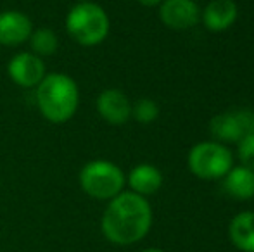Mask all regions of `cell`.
Returning <instances> with one entry per match:
<instances>
[{"label":"cell","instance_id":"6da1fadb","mask_svg":"<svg viewBox=\"0 0 254 252\" xmlns=\"http://www.w3.org/2000/svg\"><path fill=\"white\" fill-rule=\"evenodd\" d=\"M152 225L147 199L133 192H121L111 199L102 216V233L116 246H131L144 239Z\"/></svg>","mask_w":254,"mask_h":252},{"label":"cell","instance_id":"7a4b0ae2","mask_svg":"<svg viewBox=\"0 0 254 252\" xmlns=\"http://www.w3.org/2000/svg\"><path fill=\"white\" fill-rule=\"evenodd\" d=\"M37 105L47 121L61 125L74 116L80 102V92L74 80L67 74H45L37 87Z\"/></svg>","mask_w":254,"mask_h":252},{"label":"cell","instance_id":"3957f363","mask_svg":"<svg viewBox=\"0 0 254 252\" xmlns=\"http://www.w3.org/2000/svg\"><path fill=\"white\" fill-rule=\"evenodd\" d=\"M109 16L99 3L80 2L66 16V30L76 44L94 47L102 44L109 35Z\"/></svg>","mask_w":254,"mask_h":252},{"label":"cell","instance_id":"277c9868","mask_svg":"<svg viewBox=\"0 0 254 252\" xmlns=\"http://www.w3.org/2000/svg\"><path fill=\"white\" fill-rule=\"evenodd\" d=\"M127 183V176L120 166L111 161L95 159L81 168L80 171V187L87 195L94 199H114L123 192Z\"/></svg>","mask_w":254,"mask_h":252},{"label":"cell","instance_id":"5b68a950","mask_svg":"<svg viewBox=\"0 0 254 252\" xmlns=\"http://www.w3.org/2000/svg\"><path fill=\"white\" fill-rule=\"evenodd\" d=\"M189 169L201 180L223 178L234 166V157L227 145L220 142H199L190 149L187 157Z\"/></svg>","mask_w":254,"mask_h":252},{"label":"cell","instance_id":"8992f818","mask_svg":"<svg viewBox=\"0 0 254 252\" xmlns=\"http://www.w3.org/2000/svg\"><path fill=\"white\" fill-rule=\"evenodd\" d=\"M159 19L170 30H190L201 21V9L194 0H163L159 3Z\"/></svg>","mask_w":254,"mask_h":252},{"label":"cell","instance_id":"52a82bcc","mask_svg":"<svg viewBox=\"0 0 254 252\" xmlns=\"http://www.w3.org/2000/svg\"><path fill=\"white\" fill-rule=\"evenodd\" d=\"M7 71L10 80L23 88L38 87V83L45 78L44 59L30 52H21L14 55L7 66Z\"/></svg>","mask_w":254,"mask_h":252},{"label":"cell","instance_id":"ba28073f","mask_svg":"<svg viewBox=\"0 0 254 252\" xmlns=\"http://www.w3.org/2000/svg\"><path fill=\"white\" fill-rule=\"evenodd\" d=\"M97 112L106 123L121 126L131 118V104L118 88H107L97 97Z\"/></svg>","mask_w":254,"mask_h":252},{"label":"cell","instance_id":"9c48e42d","mask_svg":"<svg viewBox=\"0 0 254 252\" xmlns=\"http://www.w3.org/2000/svg\"><path fill=\"white\" fill-rule=\"evenodd\" d=\"M33 33V24L26 14L19 10L0 12V44L7 47H16L30 40Z\"/></svg>","mask_w":254,"mask_h":252},{"label":"cell","instance_id":"30bf717a","mask_svg":"<svg viewBox=\"0 0 254 252\" xmlns=\"http://www.w3.org/2000/svg\"><path fill=\"white\" fill-rule=\"evenodd\" d=\"M239 9L234 0H211L201 12L204 26L214 33L228 30L237 21Z\"/></svg>","mask_w":254,"mask_h":252},{"label":"cell","instance_id":"8fae6325","mask_svg":"<svg viewBox=\"0 0 254 252\" xmlns=\"http://www.w3.org/2000/svg\"><path fill=\"white\" fill-rule=\"evenodd\" d=\"M209 131L220 144H239L246 137L239 111L221 112L209 121Z\"/></svg>","mask_w":254,"mask_h":252},{"label":"cell","instance_id":"7c38bea8","mask_svg":"<svg viewBox=\"0 0 254 252\" xmlns=\"http://www.w3.org/2000/svg\"><path fill=\"white\" fill-rule=\"evenodd\" d=\"M127 182L133 194L147 197V195L156 194L161 189V185H163V175H161V171L156 166L144 162V164H138L131 169Z\"/></svg>","mask_w":254,"mask_h":252},{"label":"cell","instance_id":"4fadbf2b","mask_svg":"<svg viewBox=\"0 0 254 252\" xmlns=\"http://www.w3.org/2000/svg\"><path fill=\"white\" fill-rule=\"evenodd\" d=\"M223 187L230 197L237 201H249L254 197V171L246 166H232L223 176Z\"/></svg>","mask_w":254,"mask_h":252},{"label":"cell","instance_id":"5bb4252c","mask_svg":"<svg viewBox=\"0 0 254 252\" xmlns=\"http://www.w3.org/2000/svg\"><path fill=\"white\" fill-rule=\"evenodd\" d=\"M232 244L242 252H254V211H244L234 216L228 226Z\"/></svg>","mask_w":254,"mask_h":252},{"label":"cell","instance_id":"9a60e30c","mask_svg":"<svg viewBox=\"0 0 254 252\" xmlns=\"http://www.w3.org/2000/svg\"><path fill=\"white\" fill-rule=\"evenodd\" d=\"M31 50L38 57H45V55H52L59 47V40L57 35L54 33L51 28H38L31 33L30 37Z\"/></svg>","mask_w":254,"mask_h":252},{"label":"cell","instance_id":"2e32d148","mask_svg":"<svg viewBox=\"0 0 254 252\" xmlns=\"http://www.w3.org/2000/svg\"><path fill=\"white\" fill-rule=\"evenodd\" d=\"M131 116L142 125H151L159 116V105L152 99H140L135 105H131Z\"/></svg>","mask_w":254,"mask_h":252},{"label":"cell","instance_id":"e0dca14e","mask_svg":"<svg viewBox=\"0 0 254 252\" xmlns=\"http://www.w3.org/2000/svg\"><path fill=\"white\" fill-rule=\"evenodd\" d=\"M239 159L241 164L254 171V133L246 135L241 142H239Z\"/></svg>","mask_w":254,"mask_h":252},{"label":"cell","instance_id":"ac0fdd59","mask_svg":"<svg viewBox=\"0 0 254 252\" xmlns=\"http://www.w3.org/2000/svg\"><path fill=\"white\" fill-rule=\"evenodd\" d=\"M138 3H142V5L145 7H154V5H159L163 0H137Z\"/></svg>","mask_w":254,"mask_h":252},{"label":"cell","instance_id":"d6986e66","mask_svg":"<svg viewBox=\"0 0 254 252\" xmlns=\"http://www.w3.org/2000/svg\"><path fill=\"white\" fill-rule=\"evenodd\" d=\"M142 252H164V251L156 249V247H151V249H145V251H142Z\"/></svg>","mask_w":254,"mask_h":252},{"label":"cell","instance_id":"ffe728a7","mask_svg":"<svg viewBox=\"0 0 254 252\" xmlns=\"http://www.w3.org/2000/svg\"><path fill=\"white\" fill-rule=\"evenodd\" d=\"M80 2H87V0H80Z\"/></svg>","mask_w":254,"mask_h":252}]
</instances>
